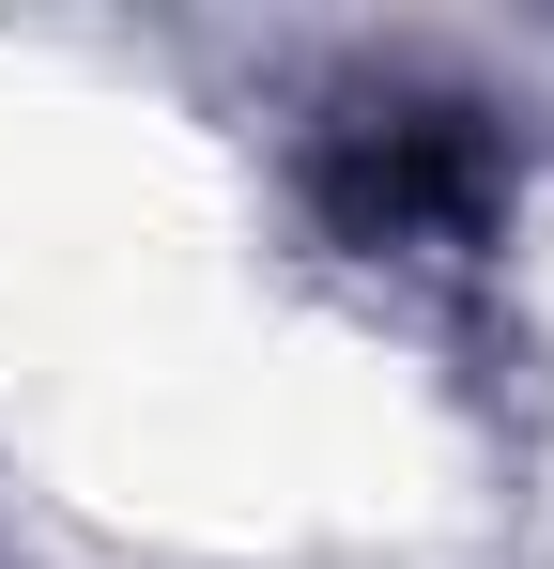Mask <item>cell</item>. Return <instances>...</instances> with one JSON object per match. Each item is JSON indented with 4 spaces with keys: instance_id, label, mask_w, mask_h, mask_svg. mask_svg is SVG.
I'll return each instance as SVG.
<instances>
[{
    "instance_id": "6da1fadb",
    "label": "cell",
    "mask_w": 554,
    "mask_h": 569,
    "mask_svg": "<svg viewBox=\"0 0 554 569\" xmlns=\"http://www.w3.org/2000/svg\"><path fill=\"white\" fill-rule=\"evenodd\" d=\"M308 200H324L339 247L432 262V247H477V231L508 216V139H493V108L385 93V108H339V139L308 154Z\"/></svg>"
}]
</instances>
